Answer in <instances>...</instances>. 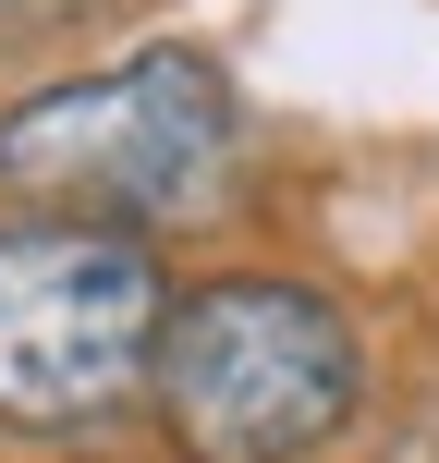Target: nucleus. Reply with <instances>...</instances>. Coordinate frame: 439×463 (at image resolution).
<instances>
[{
    "instance_id": "1",
    "label": "nucleus",
    "mask_w": 439,
    "mask_h": 463,
    "mask_svg": "<svg viewBox=\"0 0 439 463\" xmlns=\"http://www.w3.org/2000/svg\"><path fill=\"white\" fill-rule=\"evenodd\" d=\"M354 391H367L354 317L305 280H256V269L171 293L135 378V402L184 463H305L354 427Z\"/></svg>"
},
{
    "instance_id": "2",
    "label": "nucleus",
    "mask_w": 439,
    "mask_h": 463,
    "mask_svg": "<svg viewBox=\"0 0 439 463\" xmlns=\"http://www.w3.org/2000/svg\"><path fill=\"white\" fill-rule=\"evenodd\" d=\"M232 86L208 49L159 37L110 73H73V86L0 110V195L13 208H62V220H122V232H159L220 208L232 184Z\"/></svg>"
},
{
    "instance_id": "3",
    "label": "nucleus",
    "mask_w": 439,
    "mask_h": 463,
    "mask_svg": "<svg viewBox=\"0 0 439 463\" xmlns=\"http://www.w3.org/2000/svg\"><path fill=\"white\" fill-rule=\"evenodd\" d=\"M159 305L171 280L147 256V232L62 220V208L0 220V427H24V439L110 427L147 378Z\"/></svg>"
},
{
    "instance_id": "4",
    "label": "nucleus",
    "mask_w": 439,
    "mask_h": 463,
    "mask_svg": "<svg viewBox=\"0 0 439 463\" xmlns=\"http://www.w3.org/2000/svg\"><path fill=\"white\" fill-rule=\"evenodd\" d=\"M49 13H73V0H0V37H24V24H49Z\"/></svg>"
}]
</instances>
